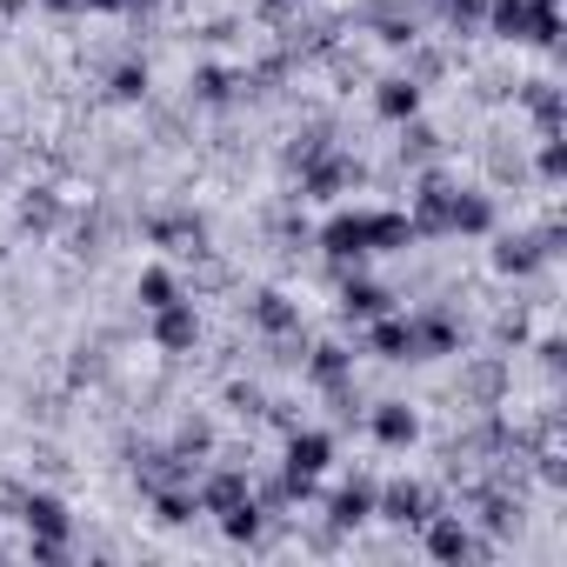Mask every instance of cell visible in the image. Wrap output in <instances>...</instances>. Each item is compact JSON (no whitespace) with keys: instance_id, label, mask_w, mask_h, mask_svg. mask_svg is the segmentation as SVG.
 <instances>
[{"instance_id":"cell-1","label":"cell","mask_w":567,"mask_h":567,"mask_svg":"<svg viewBox=\"0 0 567 567\" xmlns=\"http://www.w3.org/2000/svg\"><path fill=\"white\" fill-rule=\"evenodd\" d=\"M414 240H421V234H414L408 214H394V207H348V214H334V220L321 227L328 280L354 274L368 254H401V247H414Z\"/></svg>"},{"instance_id":"cell-2","label":"cell","mask_w":567,"mask_h":567,"mask_svg":"<svg viewBox=\"0 0 567 567\" xmlns=\"http://www.w3.org/2000/svg\"><path fill=\"white\" fill-rule=\"evenodd\" d=\"M481 28L507 48H560V14L554 8H534V0H487Z\"/></svg>"},{"instance_id":"cell-3","label":"cell","mask_w":567,"mask_h":567,"mask_svg":"<svg viewBox=\"0 0 567 567\" xmlns=\"http://www.w3.org/2000/svg\"><path fill=\"white\" fill-rule=\"evenodd\" d=\"M295 174H301V194H295V200H341V194H354V187L368 181L361 154H348L341 141H334L328 154H315L308 167H295Z\"/></svg>"},{"instance_id":"cell-4","label":"cell","mask_w":567,"mask_h":567,"mask_svg":"<svg viewBox=\"0 0 567 567\" xmlns=\"http://www.w3.org/2000/svg\"><path fill=\"white\" fill-rule=\"evenodd\" d=\"M408 334H414V361H447L467 348V328H461V308L454 301H427L408 315Z\"/></svg>"},{"instance_id":"cell-5","label":"cell","mask_w":567,"mask_h":567,"mask_svg":"<svg viewBox=\"0 0 567 567\" xmlns=\"http://www.w3.org/2000/svg\"><path fill=\"white\" fill-rule=\"evenodd\" d=\"M421 540H427V554H434L441 567H461V560H494V540H481V534L467 527V514H447V507H434V514L421 520Z\"/></svg>"},{"instance_id":"cell-6","label":"cell","mask_w":567,"mask_h":567,"mask_svg":"<svg viewBox=\"0 0 567 567\" xmlns=\"http://www.w3.org/2000/svg\"><path fill=\"white\" fill-rule=\"evenodd\" d=\"M147 341H154V354H167V361L194 354V348H200V315H194V295H181V301L154 308V315H147Z\"/></svg>"},{"instance_id":"cell-7","label":"cell","mask_w":567,"mask_h":567,"mask_svg":"<svg viewBox=\"0 0 567 567\" xmlns=\"http://www.w3.org/2000/svg\"><path fill=\"white\" fill-rule=\"evenodd\" d=\"M507 388H514V368H507V354H474V361H461V408H474V414H487V408H501L507 401Z\"/></svg>"},{"instance_id":"cell-8","label":"cell","mask_w":567,"mask_h":567,"mask_svg":"<svg viewBox=\"0 0 567 567\" xmlns=\"http://www.w3.org/2000/svg\"><path fill=\"white\" fill-rule=\"evenodd\" d=\"M14 227L21 234H61L68 227V194L54 181H28L21 200H14Z\"/></svg>"},{"instance_id":"cell-9","label":"cell","mask_w":567,"mask_h":567,"mask_svg":"<svg viewBox=\"0 0 567 567\" xmlns=\"http://www.w3.org/2000/svg\"><path fill=\"white\" fill-rule=\"evenodd\" d=\"M434 507H441V501H434L421 481H408V474H394L388 487H374V520H394V527H421Z\"/></svg>"},{"instance_id":"cell-10","label":"cell","mask_w":567,"mask_h":567,"mask_svg":"<svg viewBox=\"0 0 567 567\" xmlns=\"http://www.w3.org/2000/svg\"><path fill=\"white\" fill-rule=\"evenodd\" d=\"M514 101L527 107V121H534V134H540V141L567 127V94H560V81H547V74H534V81H514Z\"/></svg>"},{"instance_id":"cell-11","label":"cell","mask_w":567,"mask_h":567,"mask_svg":"<svg viewBox=\"0 0 567 567\" xmlns=\"http://www.w3.org/2000/svg\"><path fill=\"white\" fill-rule=\"evenodd\" d=\"M328 461H334V434H321V427H295L288 434V454H280V474H295V481H321L328 474Z\"/></svg>"},{"instance_id":"cell-12","label":"cell","mask_w":567,"mask_h":567,"mask_svg":"<svg viewBox=\"0 0 567 567\" xmlns=\"http://www.w3.org/2000/svg\"><path fill=\"white\" fill-rule=\"evenodd\" d=\"M247 328H254L260 341H274V334H301V301L280 295V288H260V295L247 301Z\"/></svg>"},{"instance_id":"cell-13","label":"cell","mask_w":567,"mask_h":567,"mask_svg":"<svg viewBox=\"0 0 567 567\" xmlns=\"http://www.w3.org/2000/svg\"><path fill=\"white\" fill-rule=\"evenodd\" d=\"M14 520H21L28 534H61V540H74V514H68V501H61L54 487H28L21 507H14Z\"/></svg>"},{"instance_id":"cell-14","label":"cell","mask_w":567,"mask_h":567,"mask_svg":"<svg viewBox=\"0 0 567 567\" xmlns=\"http://www.w3.org/2000/svg\"><path fill=\"white\" fill-rule=\"evenodd\" d=\"M474 234H494V194L487 187H454V200H447V240H474Z\"/></svg>"},{"instance_id":"cell-15","label":"cell","mask_w":567,"mask_h":567,"mask_svg":"<svg viewBox=\"0 0 567 567\" xmlns=\"http://www.w3.org/2000/svg\"><path fill=\"white\" fill-rule=\"evenodd\" d=\"M334 288H341V295H334L341 321H374V315H388V308H394V295L381 288V280H361V267H354V274H341Z\"/></svg>"},{"instance_id":"cell-16","label":"cell","mask_w":567,"mask_h":567,"mask_svg":"<svg viewBox=\"0 0 567 567\" xmlns=\"http://www.w3.org/2000/svg\"><path fill=\"white\" fill-rule=\"evenodd\" d=\"M240 101V74L220 68V61H200L187 74V107H234Z\"/></svg>"},{"instance_id":"cell-17","label":"cell","mask_w":567,"mask_h":567,"mask_svg":"<svg viewBox=\"0 0 567 567\" xmlns=\"http://www.w3.org/2000/svg\"><path fill=\"white\" fill-rule=\"evenodd\" d=\"M421 94H427V87H414L408 74H381V81L368 87V101H374V114H381L388 127H401V121H414V114H421Z\"/></svg>"},{"instance_id":"cell-18","label":"cell","mask_w":567,"mask_h":567,"mask_svg":"<svg viewBox=\"0 0 567 567\" xmlns=\"http://www.w3.org/2000/svg\"><path fill=\"white\" fill-rule=\"evenodd\" d=\"M368 434L381 441V447H414L421 441V414L408 408V401H381V408H368Z\"/></svg>"},{"instance_id":"cell-19","label":"cell","mask_w":567,"mask_h":567,"mask_svg":"<svg viewBox=\"0 0 567 567\" xmlns=\"http://www.w3.org/2000/svg\"><path fill=\"white\" fill-rule=\"evenodd\" d=\"M328 520H334L341 534H354V527H368V520H374V481H368V474H354V481H341V487L328 494Z\"/></svg>"},{"instance_id":"cell-20","label":"cell","mask_w":567,"mask_h":567,"mask_svg":"<svg viewBox=\"0 0 567 567\" xmlns=\"http://www.w3.org/2000/svg\"><path fill=\"white\" fill-rule=\"evenodd\" d=\"M301 368H308V381H315V388H334V381H354V348H348V341H308V354H301Z\"/></svg>"},{"instance_id":"cell-21","label":"cell","mask_w":567,"mask_h":567,"mask_svg":"<svg viewBox=\"0 0 567 567\" xmlns=\"http://www.w3.org/2000/svg\"><path fill=\"white\" fill-rule=\"evenodd\" d=\"M147 94H154V74H147L141 54H127V61L107 68V101L114 107H147Z\"/></svg>"},{"instance_id":"cell-22","label":"cell","mask_w":567,"mask_h":567,"mask_svg":"<svg viewBox=\"0 0 567 567\" xmlns=\"http://www.w3.org/2000/svg\"><path fill=\"white\" fill-rule=\"evenodd\" d=\"M394 134H401V141H394V161H401V167H427V161H441V147H447V141H441V127H434V121H421V114H414V121H401Z\"/></svg>"},{"instance_id":"cell-23","label":"cell","mask_w":567,"mask_h":567,"mask_svg":"<svg viewBox=\"0 0 567 567\" xmlns=\"http://www.w3.org/2000/svg\"><path fill=\"white\" fill-rule=\"evenodd\" d=\"M540 267H547V254H540L534 234H494V274L527 280V274H540Z\"/></svg>"},{"instance_id":"cell-24","label":"cell","mask_w":567,"mask_h":567,"mask_svg":"<svg viewBox=\"0 0 567 567\" xmlns=\"http://www.w3.org/2000/svg\"><path fill=\"white\" fill-rule=\"evenodd\" d=\"M368 354H381V361H414V334H408V315H374L368 321Z\"/></svg>"},{"instance_id":"cell-25","label":"cell","mask_w":567,"mask_h":567,"mask_svg":"<svg viewBox=\"0 0 567 567\" xmlns=\"http://www.w3.org/2000/svg\"><path fill=\"white\" fill-rule=\"evenodd\" d=\"M174 454H187V461H214V447H220V427H214V414H181L174 421V441H167Z\"/></svg>"},{"instance_id":"cell-26","label":"cell","mask_w":567,"mask_h":567,"mask_svg":"<svg viewBox=\"0 0 567 567\" xmlns=\"http://www.w3.org/2000/svg\"><path fill=\"white\" fill-rule=\"evenodd\" d=\"M68 254H74V260H101V254H107V207H101V200L68 227Z\"/></svg>"},{"instance_id":"cell-27","label":"cell","mask_w":567,"mask_h":567,"mask_svg":"<svg viewBox=\"0 0 567 567\" xmlns=\"http://www.w3.org/2000/svg\"><path fill=\"white\" fill-rule=\"evenodd\" d=\"M187 288H181V274L174 267H141V280H134V301H141V315H154V308H167V301H181Z\"/></svg>"},{"instance_id":"cell-28","label":"cell","mask_w":567,"mask_h":567,"mask_svg":"<svg viewBox=\"0 0 567 567\" xmlns=\"http://www.w3.org/2000/svg\"><path fill=\"white\" fill-rule=\"evenodd\" d=\"M401 74H408L414 87H434V81H447V54L427 48V41H408V48H401Z\"/></svg>"},{"instance_id":"cell-29","label":"cell","mask_w":567,"mask_h":567,"mask_svg":"<svg viewBox=\"0 0 567 567\" xmlns=\"http://www.w3.org/2000/svg\"><path fill=\"white\" fill-rule=\"evenodd\" d=\"M147 501H154V520H161V527H187V520L200 514V501H194V487H154Z\"/></svg>"},{"instance_id":"cell-30","label":"cell","mask_w":567,"mask_h":567,"mask_svg":"<svg viewBox=\"0 0 567 567\" xmlns=\"http://www.w3.org/2000/svg\"><path fill=\"white\" fill-rule=\"evenodd\" d=\"M481 14H487V0H434V21L461 41V34H474L481 28Z\"/></svg>"},{"instance_id":"cell-31","label":"cell","mask_w":567,"mask_h":567,"mask_svg":"<svg viewBox=\"0 0 567 567\" xmlns=\"http://www.w3.org/2000/svg\"><path fill=\"white\" fill-rule=\"evenodd\" d=\"M220 408H227V414H240V421H260L267 388H260V381H227V388H220Z\"/></svg>"},{"instance_id":"cell-32","label":"cell","mask_w":567,"mask_h":567,"mask_svg":"<svg viewBox=\"0 0 567 567\" xmlns=\"http://www.w3.org/2000/svg\"><path fill=\"white\" fill-rule=\"evenodd\" d=\"M487 181H494V187H520V181H527L520 147H487Z\"/></svg>"},{"instance_id":"cell-33","label":"cell","mask_w":567,"mask_h":567,"mask_svg":"<svg viewBox=\"0 0 567 567\" xmlns=\"http://www.w3.org/2000/svg\"><path fill=\"white\" fill-rule=\"evenodd\" d=\"M534 174H540V187H560V181H567V141H560V134H547V141H540Z\"/></svg>"},{"instance_id":"cell-34","label":"cell","mask_w":567,"mask_h":567,"mask_svg":"<svg viewBox=\"0 0 567 567\" xmlns=\"http://www.w3.org/2000/svg\"><path fill=\"white\" fill-rule=\"evenodd\" d=\"M68 554H74V540H61V534H28V560H34V567H68Z\"/></svg>"},{"instance_id":"cell-35","label":"cell","mask_w":567,"mask_h":567,"mask_svg":"<svg viewBox=\"0 0 567 567\" xmlns=\"http://www.w3.org/2000/svg\"><path fill=\"white\" fill-rule=\"evenodd\" d=\"M520 341H527V308L514 301V308L494 315V348H520Z\"/></svg>"},{"instance_id":"cell-36","label":"cell","mask_w":567,"mask_h":567,"mask_svg":"<svg viewBox=\"0 0 567 567\" xmlns=\"http://www.w3.org/2000/svg\"><path fill=\"white\" fill-rule=\"evenodd\" d=\"M260 421H267L280 441H288V434L301 427V401H288V394H280V401H267V408H260Z\"/></svg>"},{"instance_id":"cell-37","label":"cell","mask_w":567,"mask_h":567,"mask_svg":"<svg viewBox=\"0 0 567 567\" xmlns=\"http://www.w3.org/2000/svg\"><path fill=\"white\" fill-rule=\"evenodd\" d=\"M301 540H308L315 554H341V527H334V520H308V527H301Z\"/></svg>"},{"instance_id":"cell-38","label":"cell","mask_w":567,"mask_h":567,"mask_svg":"<svg viewBox=\"0 0 567 567\" xmlns=\"http://www.w3.org/2000/svg\"><path fill=\"white\" fill-rule=\"evenodd\" d=\"M295 8H308V0H254V14H260L267 28H280V21H288Z\"/></svg>"},{"instance_id":"cell-39","label":"cell","mask_w":567,"mask_h":567,"mask_svg":"<svg viewBox=\"0 0 567 567\" xmlns=\"http://www.w3.org/2000/svg\"><path fill=\"white\" fill-rule=\"evenodd\" d=\"M534 354H540V368H547V374H560V368H567V348H560V341H554V334H547V341H540V348H534Z\"/></svg>"},{"instance_id":"cell-40","label":"cell","mask_w":567,"mask_h":567,"mask_svg":"<svg viewBox=\"0 0 567 567\" xmlns=\"http://www.w3.org/2000/svg\"><path fill=\"white\" fill-rule=\"evenodd\" d=\"M87 14H134V0H87Z\"/></svg>"},{"instance_id":"cell-41","label":"cell","mask_w":567,"mask_h":567,"mask_svg":"<svg viewBox=\"0 0 567 567\" xmlns=\"http://www.w3.org/2000/svg\"><path fill=\"white\" fill-rule=\"evenodd\" d=\"M48 14H87V0H41Z\"/></svg>"},{"instance_id":"cell-42","label":"cell","mask_w":567,"mask_h":567,"mask_svg":"<svg viewBox=\"0 0 567 567\" xmlns=\"http://www.w3.org/2000/svg\"><path fill=\"white\" fill-rule=\"evenodd\" d=\"M28 8H34V0H0V21H21Z\"/></svg>"},{"instance_id":"cell-43","label":"cell","mask_w":567,"mask_h":567,"mask_svg":"<svg viewBox=\"0 0 567 567\" xmlns=\"http://www.w3.org/2000/svg\"><path fill=\"white\" fill-rule=\"evenodd\" d=\"M0 560H8V547H0Z\"/></svg>"}]
</instances>
